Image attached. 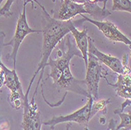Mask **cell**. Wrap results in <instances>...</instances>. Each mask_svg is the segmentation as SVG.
Listing matches in <instances>:
<instances>
[{"label": "cell", "mask_w": 131, "mask_h": 130, "mask_svg": "<svg viewBox=\"0 0 131 130\" xmlns=\"http://www.w3.org/2000/svg\"><path fill=\"white\" fill-rule=\"evenodd\" d=\"M108 0H101L104 3L103 9H106V3ZM112 11H125L131 13V1L130 0H112Z\"/></svg>", "instance_id": "obj_13"}, {"label": "cell", "mask_w": 131, "mask_h": 130, "mask_svg": "<svg viewBox=\"0 0 131 130\" xmlns=\"http://www.w3.org/2000/svg\"><path fill=\"white\" fill-rule=\"evenodd\" d=\"M37 4L42 9V33L43 36V41H42V46L41 60L36 70H35V74L33 75V77L30 81V83L28 86V89H31L33 81L35 78V76L38 75L39 72H41L40 78L37 82V86L35 88V91L34 92V94H35V95L37 93L39 85L42 78L44 70L45 67H46V63L50 58V55L53 50L57 46V45L61 42V40H62L64 37H65L68 34L70 33V28L73 25V22L71 20H61L50 17V16L46 12L44 6H42L39 2Z\"/></svg>", "instance_id": "obj_2"}, {"label": "cell", "mask_w": 131, "mask_h": 130, "mask_svg": "<svg viewBox=\"0 0 131 130\" xmlns=\"http://www.w3.org/2000/svg\"><path fill=\"white\" fill-rule=\"evenodd\" d=\"M116 127V122L114 119H112L108 124V130H115Z\"/></svg>", "instance_id": "obj_17"}, {"label": "cell", "mask_w": 131, "mask_h": 130, "mask_svg": "<svg viewBox=\"0 0 131 130\" xmlns=\"http://www.w3.org/2000/svg\"><path fill=\"white\" fill-rule=\"evenodd\" d=\"M88 53L96 57V59L98 61L104 64L107 67H108L115 73L118 75L123 73V67L122 62L117 57L112 56L109 54H105L101 52L100 50H98L94 45L93 39L89 36H88Z\"/></svg>", "instance_id": "obj_10"}, {"label": "cell", "mask_w": 131, "mask_h": 130, "mask_svg": "<svg viewBox=\"0 0 131 130\" xmlns=\"http://www.w3.org/2000/svg\"><path fill=\"white\" fill-rule=\"evenodd\" d=\"M100 123L101 124H104L105 123V117H101L100 119Z\"/></svg>", "instance_id": "obj_18"}, {"label": "cell", "mask_w": 131, "mask_h": 130, "mask_svg": "<svg viewBox=\"0 0 131 130\" xmlns=\"http://www.w3.org/2000/svg\"><path fill=\"white\" fill-rule=\"evenodd\" d=\"M81 16L83 17L85 20L89 21L90 23H93L96 26L103 34L104 36L108 39L109 40L123 42L127 45H131V41L124 34H123L118 28L111 21L107 20H95L93 19H90L87 17H86L84 14H81Z\"/></svg>", "instance_id": "obj_9"}, {"label": "cell", "mask_w": 131, "mask_h": 130, "mask_svg": "<svg viewBox=\"0 0 131 130\" xmlns=\"http://www.w3.org/2000/svg\"><path fill=\"white\" fill-rule=\"evenodd\" d=\"M93 101V98L92 97H89L87 98L86 103L82 108L65 116L61 115L58 117H53L50 121L43 122V124L50 126L51 128L53 129L54 126L58 124L65 122H75L79 125H84L86 130H87L88 123L93 119L91 115V107Z\"/></svg>", "instance_id": "obj_6"}, {"label": "cell", "mask_w": 131, "mask_h": 130, "mask_svg": "<svg viewBox=\"0 0 131 130\" xmlns=\"http://www.w3.org/2000/svg\"><path fill=\"white\" fill-rule=\"evenodd\" d=\"M111 103V99L101 100L97 102L93 103L91 107V115L93 117L96 115L98 112H101L103 114H106L107 112V105Z\"/></svg>", "instance_id": "obj_15"}, {"label": "cell", "mask_w": 131, "mask_h": 130, "mask_svg": "<svg viewBox=\"0 0 131 130\" xmlns=\"http://www.w3.org/2000/svg\"><path fill=\"white\" fill-rule=\"evenodd\" d=\"M6 37V34L3 31H0V64H1L2 61H1V56H2V49L3 47V44H4V39ZM0 70H1V67H0Z\"/></svg>", "instance_id": "obj_16"}, {"label": "cell", "mask_w": 131, "mask_h": 130, "mask_svg": "<svg viewBox=\"0 0 131 130\" xmlns=\"http://www.w3.org/2000/svg\"><path fill=\"white\" fill-rule=\"evenodd\" d=\"M27 0H24V5H23V12L20 14L19 18L17 20V23L16 27V31L14 35L12 40H10L7 43H4L3 46L12 45L13 50L11 53L7 54L6 59L7 60H11L14 62V69L16 70V62H17V55L20 46L21 42L28 34L31 33H42V30H34L29 27L27 17H26V6L28 4Z\"/></svg>", "instance_id": "obj_4"}, {"label": "cell", "mask_w": 131, "mask_h": 130, "mask_svg": "<svg viewBox=\"0 0 131 130\" xmlns=\"http://www.w3.org/2000/svg\"><path fill=\"white\" fill-rule=\"evenodd\" d=\"M53 2H55V0H53Z\"/></svg>", "instance_id": "obj_22"}, {"label": "cell", "mask_w": 131, "mask_h": 130, "mask_svg": "<svg viewBox=\"0 0 131 130\" xmlns=\"http://www.w3.org/2000/svg\"><path fill=\"white\" fill-rule=\"evenodd\" d=\"M70 33L73 35L75 39L76 46L80 51L83 61L85 63V66L87 65L88 61V35H87V29L85 28L82 31H79L76 29L74 25H72L70 28Z\"/></svg>", "instance_id": "obj_11"}, {"label": "cell", "mask_w": 131, "mask_h": 130, "mask_svg": "<svg viewBox=\"0 0 131 130\" xmlns=\"http://www.w3.org/2000/svg\"><path fill=\"white\" fill-rule=\"evenodd\" d=\"M1 70L4 74V81L3 84L10 90V92H23V89L21 86V83L17 72L15 69L9 70L8 67L4 65V64L1 63L0 64Z\"/></svg>", "instance_id": "obj_12"}, {"label": "cell", "mask_w": 131, "mask_h": 130, "mask_svg": "<svg viewBox=\"0 0 131 130\" xmlns=\"http://www.w3.org/2000/svg\"><path fill=\"white\" fill-rule=\"evenodd\" d=\"M27 1H28V3H31L33 7H34V4H33V3H34V2H35V3H37V2H38L37 0H27Z\"/></svg>", "instance_id": "obj_19"}, {"label": "cell", "mask_w": 131, "mask_h": 130, "mask_svg": "<svg viewBox=\"0 0 131 130\" xmlns=\"http://www.w3.org/2000/svg\"><path fill=\"white\" fill-rule=\"evenodd\" d=\"M89 1L93 3H97L98 2H101V0H89Z\"/></svg>", "instance_id": "obj_20"}, {"label": "cell", "mask_w": 131, "mask_h": 130, "mask_svg": "<svg viewBox=\"0 0 131 130\" xmlns=\"http://www.w3.org/2000/svg\"><path fill=\"white\" fill-rule=\"evenodd\" d=\"M71 127V125L70 124H68L67 126H66V130H69V128Z\"/></svg>", "instance_id": "obj_21"}, {"label": "cell", "mask_w": 131, "mask_h": 130, "mask_svg": "<svg viewBox=\"0 0 131 130\" xmlns=\"http://www.w3.org/2000/svg\"><path fill=\"white\" fill-rule=\"evenodd\" d=\"M123 73L118 75L117 81L115 84H111L107 79L104 78L107 83L109 86L115 88L116 92V95L124 98L126 100H131V76H130V68L128 66V55L126 53L123 56Z\"/></svg>", "instance_id": "obj_8"}, {"label": "cell", "mask_w": 131, "mask_h": 130, "mask_svg": "<svg viewBox=\"0 0 131 130\" xmlns=\"http://www.w3.org/2000/svg\"><path fill=\"white\" fill-rule=\"evenodd\" d=\"M29 91L27 90L22 98V106L24 108L22 128L23 130H41L42 120L41 112L38 105L35 101V95L32 96L31 101L28 100Z\"/></svg>", "instance_id": "obj_7"}, {"label": "cell", "mask_w": 131, "mask_h": 130, "mask_svg": "<svg viewBox=\"0 0 131 130\" xmlns=\"http://www.w3.org/2000/svg\"><path fill=\"white\" fill-rule=\"evenodd\" d=\"M86 78L84 80L88 94L95 100L97 97L99 82L101 78H104L108 75V72L103 67L101 63L96 57L88 53V61Z\"/></svg>", "instance_id": "obj_5"}, {"label": "cell", "mask_w": 131, "mask_h": 130, "mask_svg": "<svg viewBox=\"0 0 131 130\" xmlns=\"http://www.w3.org/2000/svg\"><path fill=\"white\" fill-rule=\"evenodd\" d=\"M114 113L119 116L121 122L120 124L117 127H115V130H119L121 128H124L125 130H130L131 129V122H130V112L124 113L123 111H120L118 109L115 110Z\"/></svg>", "instance_id": "obj_14"}, {"label": "cell", "mask_w": 131, "mask_h": 130, "mask_svg": "<svg viewBox=\"0 0 131 130\" xmlns=\"http://www.w3.org/2000/svg\"><path fill=\"white\" fill-rule=\"evenodd\" d=\"M65 44L67 50L61 53L58 51V55L56 60L50 58L46 63V66L50 67V73L47 75L52 78L53 84L61 89L73 92L79 95L84 96L86 98L90 97L85 85L84 80H78L71 74L70 69V61L74 56L82 57V54L77 46L71 42V35L68 34L65 36Z\"/></svg>", "instance_id": "obj_1"}, {"label": "cell", "mask_w": 131, "mask_h": 130, "mask_svg": "<svg viewBox=\"0 0 131 130\" xmlns=\"http://www.w3.org/2000/svg\"><path fill=\"white\" fill-rule=\"evenodd\" d=\"M61 5L59 9L57 19L61 20H68L77 15L88 14L91 15L95 20H100L111 14L108 9H104L97 3L88 2L85 4L74 3L71 0H61Z\"/></svg>", "instance_id": "obj_3"}]
</instances>
